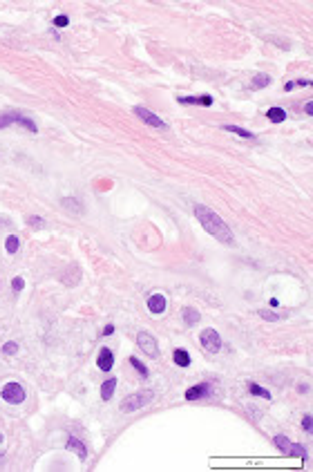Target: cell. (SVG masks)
<instances>
[{
	"label": "cell",
	"instance_id": "cell-1",
	"mask_svg": "<svg viewBox=\"0 0 313 472\" xmlns=\"http://www.w3.org/2000/svg\"><path fill=\"white\" fill-rule=\"evenodd\" d=\"M195 217L199 219V224L204 226V230L208 235L217 238L219 242H224V244H233V230L228 228V224H226V221L221 219L215 210H210V208H206V206L197 204L195 206Z\"/></svg>",
	"mask_w": 313,
	"mask_h": 472
},
{
	"label": "cell",
	"instance_id": "cell-2",
	"mask_svg": "<svg viewBox=\"0 0 313 472\" xmlns=\"http://www.w3.org/2000/svg\"><path fill=\"white\" fill-rule=\"evenodd\" d=\"M152 398H155V392H152V389H141V392L130 394V396L125 398L121 405H119V409H121V412H125V414L137 412V409H141V407L150 405Z\"/></svg>",
	"mask_w": 313,
	"mask_h": 472
},
{
	"label": "cell",
	"instance_id": "cell-3",
	"mask_svg": "<svg viewBox=\"0 0 313 472\" xmlns=\"http://www.w3.org/2000/svg\"><path fill=\"white\" fill-rule=\"evenodd\" d=\"M277 450H282L284 454H291V456H300V459H306V450L302 445H297V443H291L284 434H277L275 439H273Z\"/></svg>",
	"mask_w": 313,
	"mask_h": 472
},
{
	"label": "cell",
	"instance_id": "cell-4",
	"mask_svg": "<svg viewBox=\"0 0 313 472\" xmlns=\"http://www.w3.org/2000/svg\"><path fill=\"white\" fill-rule=\"evenodd\" d=\"M0 396H3V401L12 403V405H18V403L25 401V389L18 383H7L3 387V392H0Z\"/></svg>",
	"mask_w": 313,
	"mask_h": 472
},
{
	"label": "cell",
	"instance_id": "cell-5",
	"mask_svg": "<svg viewBox=\"0 0 313 472\" xmlns=\"http://www.w3.org/2000/svg\"><path fill=\"white\" fill-rule=\"evenodd\" d=\"M199 343L204 345V349L210 351V354H217V351L221 349V338H219V334L215 329H204L201 331Z\"/></svg>",
	"mask_w": 313,
	"mask_h": 472
},
{
	"label": "cell",
	"instance_id": "cell-6",
	"mask_svg": "<svg viewBox=\"0 0 313 472\" xmlns=\"http://www.w3.org/2000/svg\"><path fill=\"white\" fill-rule=\"evenodd\" d=\"M137 345L143 349V354H148L150 358H157L159 356V345L155 340V336H150L148 331H141V334L137 336Z\"/></svg>",
	"mask_w": 313,
	"mask_h": 472
},
{
	"label": "cell",
	"instance_id": "cell-7",
	"mask_svg": "<svg viewBox=\"0 0 313 472\" xmlns=\"http://www.w3.org/2000/svg\"><path fill=\"white\" fill-rule=\"evenodd\" d=\"M134 114H137V117L141 119L143 123H148V126H152V128H159V130H166V123H163V121L157 117L155 112H150V110H148V108H143V105H137V108H134Z\"/></svg>",
	"mask_w": 313,
	"mask_h": 472
},
{
	"label": "cell",
	"instance_id": "cell-8",
	"mask_svg": "<svg viewBox=\"0 0 313 472\" xmlns=\"http://www.w3.org/2000/svg\"><path fill=\"white\" fill-rule=\"evenodd\" d=\"M96 365H99L101 372H110L114 365V354L108 349V347H101L99 351V358H96Z\"/></svg>",
	"mask_w": 313,
	"mask_h": 472
},
{
	"label": "cell",
	"instance_id": "cell-9",
	"mask_svg": "<svg viewBox=\"0 0 313 472\" xmlns=\"http://www.w3.org/2000/svg\"><path fill=\"white\" fill-rule=\"evenodd\" d=\"M148 309H150V314H163L166 311V298L161 296V293H155V296H150L148 298Z\"/></svg>",
	"mask_w": 313,
	"mask_h": 472
},
{
	"label": "cell",
	"instance_id": "cell-10",
	"mask_svg": "<svg viewBox=\"0 0 313 472\" xmlns=\"http://www.w3.org/2000/svg\"><path fill=\"white\" fill-rule=\"evenodd\" d=\"M210 394V385L204 383V385H195V387L186 389V401H197V398H204Z\"/></svg>",
	"mask_w": 313,
	"mask_h": 472
},
{
	"label": "cell",
	"instance_id": "cell-11",
	"mask_svg": "<svg viewBox=\"0 0 313 472\" xmlns=\"http://www.w3.org/2000/svg\"><path fill=\"white\" fill-rule=\"evenodd\" d=\"M65 447H67V450H72V452H76V456H79L81 461L88 459V447H85L83 443L76 439V436H70V439H67V443H65Z\"/></svg>",
	"mask_w": 313,
	"mask_h": 472
},
{
	"label": "cell",
	"instance_id": "cell-12",
	"mask_svg": "<svg viewBox=\"0 0 313 472\" xmlns=\"http://www.w3.org/2000/svg\"><path fill=\"white\" fill-rule=\"evenodd\" d=\"M179 103H186V105H213V96H181Z\"/></svg>",
	"mask_w": 313,
	"mask_h": 472
},
{
	"label": "cell",
	"instance_id": "cell-13",
	"mask_svg": "<svg viewBox=\"0 0 313 472\" xmlns=\"http://www.w3.org/2000/svg\"><path fill=\"white\" fill-rule=\"evenodd\" d=\"M114 389H117V378H108L103 385H101V398L103 401H110L114 394Z\"/></svg>",
	"mask_w": 313,
	"mask_h": 472
},
{
	"label": "cell",
	"instance_id": "cell-14",
	"mask_svg": "<svg viewBox=\"0 0 313 472\" xmlns=\"http://www.w3.org/2000/svg\"><path fill=\"white\" fill-rule=\"evenodd\" d=\"M266 117H268V121H273V123H282V121H286V112H284L282 108H268Z\"/></svg>",
	"mask_w": 313,
	"mask_h": 472
},
{
	"label": "cell",
	"instance_id": "cell-15",
	"mask_svg": "<svg viewBox=\"0 0 313 472\" xmlns=\"http://www.w3.org/2000/svg\"><path fill=\"white\" fill-rule=\"evenodd\" d=\"M172 358H175V363L179 365V367H188V365H190V356H188L186 349H175Z\"/></svg>",
	"mask_w": 313,
	"mask_h": 472
},
{
	"label": "cell",
	"instance_id": "cell-16",
	"mask_svg": "<svg viewBox=\"0 0 313 472\" xmlns=\"http://www.w3.org/2000/svg\"><path fill=\"white\" fill-rule=\"evenodd\" d=\"M199 311H197V309H190V307H186V309H184V322H186V325L188 327H192V325H197V322H199Z\"/></svg>",
	"mask_w": 313,
	"mask_h": 472
},
{
	"label": "cell",
	"instance_id": "cell-17",
	"mask_svg": "<svg viewBox=\"0 0 313 472\" xmlns=\"http://www.w3.org/2000/svg\"><path fill=\"white\" fill-rule=\"evenodd\" d=\"M266 85H271V76L268 74H257L253 79V83H250V90H259V88H266Z\"/></svg>",
	"mask_w": 313,
	"mask_h": 472
},
{
	"label": "cell",
	"instance_id": "cell-18",
	"mask_svg": "<svg viewBox=\"0 0 313 472\" xmlns=\"http://www.w3.org/2000/svg\"><path fill=\"white\" fill-rule=\"evenodd\" d=\"M221 130H226V132H233V134H239V137H244V139H255L253 132H248V130H244V128H239V126H224Z\"/></svg>",
	"mask_w": 313,
	"mask_h": 472
},
{
	"label": "cell",
	"instance_id": "cell-19",
	"mask_svg": "<svg viewBox=\"0 0 313 472\" xmlns=\"http://www.w3.org/2000/svg\"><path fill=\"white\" fill-rule=\"evenodd\" d=\"M16 119H18V112H5L3 117H0V130L12 126V123H16Z\"/></svg>",
	"mask_w": 313,
	"mask_h": 472
},
{
	"label": "cell",
	"instance_id": "cell-20",
	"mask_svg": "<svg viewBox=\"0 0 313 472\" xmlns=\"http://www.w3.org/2000/svg\"><path fill=\"white\" fill-rule=\"evenodd\" d=\"M130 365H132V367H134V369H137V372H139V374H141V376H143V378H146V376H148V367H146V365H143V363H141V360H139V358H137V356H130Z\"/></svg>",
	"mask_w": 313,
	"mask_h": 472
},
{
	"label": "cell",
	"instance_id": "cell-21",
	"mask_svg": "<svg viewBox=\"0 0 313 472\" xmlns=\"http://www.w3.org/2000/svg\"><path fill=\"white\" fill-rule=\"evenodd\" d=\"M16 123H18V126H23V128H25V130H30V132H36V123H34L32 119L23 117L21 112H18V119H16Z\"/></svg>",
	"mask_w": 313,
	"mask_h": 472
},
{
	"label": "cell",
	"instance_id": "cell-22",
	"mask_svg": "<svg viewBox=\"0 0 313 472\" xmlns=\"http://www.w3.org/2000/svg\"><path fill=\"white\" fill-rule=\"evenodd\" d=\"M5 251L7 253H16L18 251V238L16 235H9V238L5 240Z\"/></svg>",
	"mask_w": 313,
	"mask_h": 472
},
{
	"label": "cell",
	"instance_id": "cell-23",
	"mask_svg": "<svg viewBox=\"0 0 313 472\" xmlns=\"http://www.w3.org/2000/svg\"><path fill=\"white\" fill-rule=\"evenodd\" d=\"M248 389H250V394H253V396H259V398H271L268 389H262L259 385H255V383H250V385H248Z\"/></svg>",
	"mask_w": 313,
	"mask_h": 472
},
{
	"label": "cell",
	"instance_id": "cell-24",
	"mask_svg": "<svg viewBox=\"0 0 313 472\" xmlns=\"http://www.w3.org/2000/svg\"><path fill=\"white\" fill-rule=\"evenodd\" d=\"M3 354H5V356H14V354H18V343H14V340L5 343V345H3Z\"/></svg>",
	"mask_w": 313,
	"mask_h": 472
},
{
	"label": "cell",
	"instance_id": "cell-25",
	"mask_svg": "<svg viewBox=\"0 0 313 472\" xmlns=\"http://www.w3.org/2000/svg\"><path fill=\"white\" fill-rule=\"evenodd\" d=\"M27 226H32V228H43V226H45V221H43L41 217H34V215H32V217H27Z\"/></svg>",
	"mask_w": 313,
	"mask_h": 472
},
{
	"label": "cell",
	"instance_id": "cell-26",
	"mask_svg": "<svg viewBox=\"0 0 313 472\" xmlns=\"http://www.w3.org/2000/svg\"><path fill=\"white\" fill-rule=\"evenodd\" d=\"M12 289H14V291H23V289H25V280H23V278H14V280H12Z\"/></svg>",
	"mask_w": 313,
	"mask_h": 472
},
{
	"label": "cell",
	"instance_id": "cell-27",
	"mask_svg": "<svg viewBox=\"0 0 313 472\" xmlns=\"http://www.w3.org/2000/svg\"><path fill=\"white\" fill-rule=\"evenodd\" d=\"M67 23H70V21H67L65 14H61V16H56V18H54V25H56V27H65Z\"/></svg>",
	"mask_w": 313,
	"mask_h": 472
},
{
	"label": "cell",
	"instance_id": "cell-28",
	"mask_svg": "<svg viewBox=\"0 0 313 472\" xmlns=\"http://www.w3.org/2000/svg\"><path fill=\"white\" fill-rule=\"evenodd\" d=\"M259 316H262L264 320H277V314H273V311H266V309L259 311Z\"/></svg>",
	"mask_w": 313,
	"mask_h": 472
},
{
	"label": "cell",
	"instance_id": "cell-29",
	"mask_svg": "<svg viewBox=\"0 0 313 472\" xmlns=\"http://www.w3.org/2000/svg\"><path fill=\"white\" fill-rule=\"evenodd\" d=\"M311 425H313V421H311V414H306V416H304V421H302V427H304L306 432H311Z\"/></svg>",
	"mask_w": 313,
	"mask_h": 472
},
{
	"label": "cell",
	"instance_id": "cell-30",
	"mask_svg": "<svg viewBox=\"0 0 313 472\" xmlns=\"http://www.w3.org/2000/svg\"><path fill=\"white\" fill-rule=\"evenodd\" d=\"M293 85H302V88H304V85H311V79H300V81H295Z\"/></svg>",
	"mask_w": 313,
	"mask_h": 472
},
{
	"label": "cell",
	"instance_id": "cell-31",
	"mask_svg": "<svg viewBox=\"0 0 313 472\" xmlns=\"http://www.w3.org/2000/svg\"><path fill=\"white\" fill-rule=\"evenodd\" d=\"M103 334H105V336L114 334V327H112V325H108V327H105V329H103Z\"/></svg>",
	"mask_w": 313,
	"mask_h": 472
},
{
	"label": "cell",
	"instance_id": "cell-32",
	"mask_svg": "<svg viewBox=\"0 0 313 472\" xmlns=\"http://www.w3.org/2000/svg\"><path fill=\"white\" fill-rule=\"evenodd\" d=\"M304 110H306V114H313V112H311V110H313V103H311V101L306 103V108H304Z\"/></svg>",
	"mask_w": 313,
	"mask_h": 472
},
{
	"label": "cell",
	"instance_id": "cell-33",
	"mask_svg": "<svg viewBox=\"0 0 313 472\" xmlns=\"http://www.w3.org/2000/svg\"><path fill=\"white\" fill-rule=\"evenodd\" d=\"M0 443H3V434H0Z\"/></svg>",
	"mask_w": 313,
	"mask_h": 472
}]
</instances>
